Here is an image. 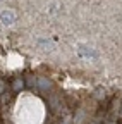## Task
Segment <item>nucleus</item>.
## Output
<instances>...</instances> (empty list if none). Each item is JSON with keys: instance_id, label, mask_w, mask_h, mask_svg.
<instances>
[{"instance_id": "nucleus-1", "label": "nucleus", "mask_w": 122, "mask_h": 124, "mask_svg": "<svg viewBox=\"0 0 122 124\" xmlns=\"http://www.w3.org/2000/svg\"><path fill=\"white\" fill-rule=\"evenodd\" d=\"M0 21H2L4 24H14L16 23V12H12V10H2L0 12Z\"/></svg>"}, {"instance_id": "nucleus-2", "label": "nucleus", "mask_w": 122, "mask_h": 124, "mask_svg": "<svg viewBox=\"0 0 122 124\" xmlns=\"http://www.w3.org/2000/svg\"><path fill=\"white\" fill-rule=\"evenodd\" d=\"M36 85H38V88L43 90V91H47V90L52 86V83L47 79V78H38V79H36Z\"/></svg>"}, {"instance_id": "nucleus-3", "label": "nucleus", "mask_w": 122, "mask_h": 124, "mask_svg": "<svg viewBox=\"0 0 122 124\" xmlns=\"http://www.w3.org/2000/svg\"><path fill=\"white\" fill-rule=\"evenodd\" d=\"M22 88H24V81L21 79V78H16V79L12 81V90L14 91H21Z\"/></svg>"}, {"instance_id": "nucleus-4", "label": "nucleus", "mask_w": 122, "mask_h": 124, "mask_svg": "<svg viewBox=\"0 0 122 124\" xmlns=\"http://www.w3.org/2000/svg\"><path fill=\"white\" fill-rule=\"evenodd\" d=\"M74 121H76V124H81V122L84 121V112H83V110H78V112H76V116H74Z\"/></svg>"}, {"instance_id": "nucleus-5", "label": "nucleus", "mask_w": 122, "mask_h": 124, "mask_svg": "<svg viewBox=\"0 0 122 124\" xmlns=\"http://www.w3.org/2000/svg\"><path fill=\"white\" fill-rule=\"evenodd\" d=\"M48 102L52 103L50 107L53 108V110H57V108L60 107V103H58V98H57V97H50V98H48Z\"/></svg>"}, {"instance_id": "nucleus-6", "label": "nucleus", "mask_w": 122, "mask_h": 124, "mask_svg": "<svg viewBox=\"0 0 122 124\" xmlns=\"http://www.w3.org/2000/svg\"><path fill=\"white\" fill-rule=\"evenodd\" d=\"M5 93V81L4 79H0V97H2Z\"/></svg>"}, {"instance_id": "nucleus-7", "label": "nucleus", "mask_w": 122, "mask_h": 124, "mask_svg": "<svg viewBox=\"0 0 122 124\" xmlns=\"http://www.w3.org/2000/svg\"><path fill=\"white\" fill-rule=\"evenodd\" d=\"M96 98H105V91H101V90H98V93H96Z\"/></svg>"}, {"instance_id": "nucleus-8", "label": "nucleus", "mask_w": 122, "mask_h": 124, "mask_svg": "<svg viewBox=\"0 0 122 124\" xmlns=\"http://www.w3.org/2000/svg\"><path fill=\"white\" fill-rule=\"evenodd\" d=\"M62 124H72V122H71L69 119H64V121H62Z\"/></svg>"}, {"instance_id": "nucleus-9", "label": "nucleus", "mask_w": 122, "mask_h": 124, "mask_svg": "<svg viewBox=\"0 0 122 124\" xmlns=\"http://www.w3.org/2000/svg\"><path fill=\"white\" fill-rule=\"evenodd\" d=\"M119 116H120V117H122V108H120V112H119Z\"/></svg>"}, {"instance_id": "nucleus-10", "label": "nucleus", "mask_w": 122, "mask_h": 124, "mask_svg": "<svg viewBox=\"0 0 122 124\" xmlns=\"http://www.w3.org/2000/svg\"><path fill=\"white\" fill-rule=\"evenodd\" d=\"M0 2H2V0H0Z\"/></svg>"}]
</instances>
